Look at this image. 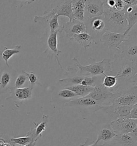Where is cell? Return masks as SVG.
Wrapping results in <instances>:
<instances>
[{
  "instance_id": "cell-1",
  "label": "cell",
  "mask_w": 137,
  "mask_h": 146,
  "mask_svg": "<svg viewBox=\"0 0 137 146\" xmlns=\"http://www.w3.org/2000/svg\"><path fill=\"white\" fill-rule=\"evenodd\" d=\"M111 74L116 71L117 84L112 93H118L132 87L134 79L137 73V63L125 59L120 54H115L114 60H111Z\"/></svg>"
},
{
  "instance_id": "cell-2",
  "label": "cell",
  "mask_w": 137,
  "mask_h": 146,
  "mask_svg": "<svg viewBox=\"0 0 137 146\" xmlns=\"http://www.w3.org/2000/svg\"><path fill=\"white\" fill-rule=\"evenodd\" d=\"M103 15L105 18L107 31L124 33L128 30V23L125 10L118 11L104 5Z\"/></svg>"
},
{
  "instance_id": "cell-3",
  "label": "cell",
  "mask_w": 137,
  "mask_h": 146,
  "mask_svg": "<svg viewBox=\"0 0 137 146\" xmlns=\"http://www.w3.org/2000/svg\"><path fill=\"white\" fill-rule=\"evenodd\" d=\"M72 60L76 65V74L84 76H97L103 75L104 73L111 72V60L104 58L100 62H94L88 65H82L76 57H73Z\"/></svg>"
},
{
  "instance_id": "cell-4",
  "label": "cell",
  "mask_w": 137,
  "mask_h": 146,
  "mask_svg": "<svg viewBox=\"0 0 137 146\" xmlns=\"http://www.w3.org/2000/svg\"><path fill=\"white\" fill-rule=\"evenodd\" d=\"M86 32L92 37L94 44L98 45L102 35L107 31L106 23L104 16L92 18H85Z\"/></svg>"
},
{
  "instance_id": "cell-5",
  "label": "cell",
  "mask_w": 137,
  "mask_h": 146,
  "mask_svg": "<svg viewBox=\"0 0 137 146\" xmlns=\"http://www.w3.org/2000/svg\"><path fill=\"white\" fill-rule=\"evenodd\" d=\"M87 96L95 100L100 106L102 107L112 104L116 94L100 84L95 86L93 91Z\"/></svg>"
},
{
  "instance_id": "cell-6",
  "label": "cell",
  "mask_w": 137,
  "mask_h": 146,
  "mask_svg": "<svg viewBox=\"0 0 137 146\" xmlns=\"http://www.w3.org/2000/svg\"><path fill=\"white\" fill-rule=\"evenodd\" d=\"M120 50L122 57L137 63V35H126V39L120 46Z\"/></svg>"
},
{
  "instance_id": "cell-7",
  "label": "cell",
  "mask_w": 137,
  "mask_h": 146,
  "mask_svg": "<svg viewBox=\"0 0 137 146\" xmlns=\"http://www.w3.org/2000/svg\"><path fill=\"white\" fill-rule=\"evenodd\" d=\"M112 129L117 135L131 133L137 124V119L130 118L127 117H120L110 123Z\"/></svg>"
},
{
  "instance_id": "cell-8",
  "label": "cell",
  "mask_w": 137,
  "mask_h": 146,
  "mask_svg": "<svg viewBox=\"0 0 137 146\" xmlns=\"http://www.w3.org/2000/svg\"><path fill=\"white\" fill-rule=\"evenodd\" d=\"M126 39V35L122 33L106 31L101 36L100 42L104 44L111 50H120V46Z\"/></svg>"
},
{
  "instance_id": "cell-9",
  "label": "cell",
  "mask_w": 137,
  "mask_h": 146,
  "mask_svg": "<svg viewBox=\"0 0 137 146\" xmlns=\"http://www.w3.org/2000/svg\"><path fill=\"white\" fill-rule=\"evenodd\" d=\"M116 94L114 104L118 106H132L137 103V87L134 86Z\"/></svg>"
},
{
  "instance_id": "cell-10",
  "label": "cell",
  "mask_w": 137,
  "mask_h": 146,
  "mask_svg": "<svg viewBox=\"0 0 137 146\" xmlns=\"http://www.w3.org/2000/svg\"><path fill=\"white\" fill-rule=\"evenodd\" d=\"M132 106H118L112 103L110 105L101 107L100 110L106 112L112 121L120 117L128 116Z\"/></svg>"
},
{
  "instance_id": "cell-11",
  "label": "cell",
  "mask_w": 137,
  "mask_h": 146,
  "mask_svg": "<svg viewBox=\"0 0 137 146\" xmlns=\"http://www.w3.org/2000/svg\"><path fill=\"white\" fill-rule=\"evenodd\" d=\"M104 10L103 0H86L85 17L92 18L102 16Z\"/></svg>"
},
{
  "instance_id": "cell-12",
  "label": "cell",
  "mask_w": 137,
  "mask_h": 146,
  "mask_svg": "<svg viewBox=\"0 0 137 146\" xmlns=\"http://www.w3.org/2000/svg\"><path fill=\"white\" fill-rule=\"evenodd\" d=\"M65 106L68 107H79L92 108L94 112L100 110L101 106H100L97 102L88 96L84 97H79L76 99L70 100L65 103Z\"/></svg>"
},
{
  "instance_id": "cell-13",
  "label": "cell",
  "mask_w": 137,
  "mask_h": 146,
  "mask_svg": "<svg viewBox=\"0 0 137 146\" xmlns=\"http://www.w3.org/2000/svg\"><path fill=\"white\" fill-rule=\"evenodd\" d=\"M33 89L30 86L21 88H15L13 87L9 90L10 95L8 98H7V100L13 99L17 103H21L23 101H27L32 98Z\"/></svg>"
},
{
  "instance_id": "cell-14",
  "label": "cell",
  "mask_w": 137,
  "mask_h": 146,
  "mask_svg": "<svg viewBox=\"0 0 137 146\" xmlns=\"http://www.w3.org/2000/svg\"><path fill=\"white\" fill-rule=\"evenodd\" d=\"M62 29L66 36L70 39L73 35L85 32V24L84 22L73 19L64 24L62 25Z\"/></svg>"
},
{
  "instance_id": "cell-15",
  "label": "cell",
  "mask_w": 137,
  "mask_h": 146,
  "mask_svg": "<svg viewBox=\"0 0 137 146\" xmlns=\"http://www.w3.org/2000/svg\"><path fill=\"white\" fill-rule=\"evenodd\" d=\"M59 33H60L59 31H56L55 32L50 33L47 39V49L43 52H45L47 51L51 52L52 54L55 58L56 60L59 65L60 69H61L62 71H63L64 69L61 64L59 58V55L61 53H62V51L58 49L57 35Z\"/></svg>"
},
{
  "instance_id": "cell-16",
  "label": "cell",
  "mask_w": 137,
  "mask_h": 146,
  "mask_svg": "<svg viewBox=\"0 0 137 146\" xmlns=\"http://www.w3.org/2000/svg\"><path fill=\"white\" fill-rule=\"evenodd\" d=\"M52 10L59 17L63 16L68 18L69 21L74 19L71 7V0H59L58 5Z\"/></svg>"
},
{
  "instance_id": "cell-17",
  "label": "cell",
  "mask_w": 137,
  "mask_h": 146,
  "mask_svg": "<svg viewBox=\"0 0 137 146\" xmlns=\"http://www.w3.org/2000/svg\"><path fill=\"white\" fill-rule=\"evenodd\" d=\"M86 0H71V7L74 19L84 22Z\"/></svg>"
},
{
  "instance_id": "cell-18",
  "label": "cell",
  "mask_w": 137,
  "mask_h": 146,
  "mask_svg": "<svg viewBox=\"0 0 137 146\" xmlns=\"http://www.w3.org/2000/svg\"><path fill=\"white\" fill-rule=\"evenodd\" d=\"M116 137L117 134L112 129L110 124H108L98 130L96 142L98 143L100 141H103L104 142H110Z\"/></svg>"
},
{
  "instance_id": "cell-19",
  "label": "cell",
  "mask_w": 137,
  "mask_h": 146,
  "mask_svg": "<svg viewBox=\"0 0 137 146\" xmlns=\"http://www.w3.org/2000/svg\"><path fill=\"white\" fill-rule=\"evenodd\" d=\"M48 121L49 116L46 115H43L42 117V120L39 124L33 122V124L35 125V127L32 128L30 131L35 141H37L38 139L42 137L43 132H45L47 129Z\"/></svg>"
},
{
  "instance_id": "cell-20",
  "label": "cell",
  "mask_w": 137,
  "mask_h": 146,
  "mask_svg": "<svg viewBox=\"0 0 137 146\" xmlns=\"http://www.w3.org/2000/svg\"><path fill=\"white\" fill-rule=\"evenodd\" d=\"M126 18L128 23V29L124 33L125 35H128L129 31L137 22V5H127L125 9Z\"/></svg>"
},
{
  "instance_id": "cell-21",
  "label": "cell",
  "mask_w": 137,
  "mask_h": 146,
  "mask_svg": "<svg viewBox=\"0 0 137 146\" xmlns=\"http://www.w3.org/2000/svg\"><path fill=\"white\" fill-rule=\"evenodd\" d=\"M69 39L70 41L76 42L85 49L90 47L92 43H94V40L92 37L86 32L78 35H73Z\"/></svg>"
},
{
  "instance_id": "cell-22",
  "label": "cell",
  "mask_w": 137,
  "mask_h": 146,
  "mask_svg": "<svg viewBox=\"0 0 137 146\" xmlns=\"http://www.w3.org/2000/svg\"><path fill=\"white\" fill-rule=\"evenodd\" d=\"M85 76H80L76 74V70L75 72V75L72 76L68 77L64 79H60L59 81V83L61 86L63 87H67L68 86H73L75 85L81 84V82L84 79Z\"/></svg>"
},
{
  "instance_id": "cell-23",
  "label": "cell",
  "mask_w": 137,
  "mask_h": 146,
  "mask_svg": "<svg viewBox=\"0 0 137 146\" xmlns=\"http://www.w3.org/2000/svg\"><path fill=\"white\" fill-rule=\"evenodd\" d=\"M63 88H66L70 90H72L77 94L78 98H79L88 95L94 90V87L90 86H84L81 84H79Z\"/></svg>"
},
{
  "instance_id": "cell-24",
  "label": "cell",
  "mask_w": 137,
  "mask_h": 146,
  "mask_svg": "<svg viewBox=\"0 0 137 146\" xmlns=\"http://www.w3.org/2000/svg\"><path fill=\"white\" fill-rule=\"evenodd\" d=\"M21 45L19 44L13 48H8L6 47L3 48V49L1 54L2 59L5 61L7 66L10 68L8 64V61L12 56L15 54H18L20 52V49L21 48Z\"/></svg>"
},
{
  "instance_id": "cell-25",
  "label": "cell",
  "mask_w": 137,
  "mask_h": 146,
  "mask_svg": "<svg viewBox=\"0 0 137 146\" xmlns=\"http://www.w3.org/2000/svg\"><path fill=\"white\" fill-rule=\"evenodd\" d=\"M114 141L122 146H137V141L129 133L117 135Z\"/></svg>"
},
{
  "instance_id": "cell-26",
  "label": "cell",
  "mask_w": 137,
  "mask_h": 146,
  "mask_svg": "<svg viewBox=\"0 0 137 146\" xmlns=\"http://www.w3.org/2000/svg\"><path fill=\"white\" fill-rule=\"evenodd\" d=\"M13 77L11 74L8 71H3L0 76V88L2 91L10 90L11 87Z\"/></svg>"
},
{
  "instance_id": "cell-27",
  "label": "cell",
  "mask_w": 137,
  "mask_h": 146,
  "mask_svg": "<svg viewBox=\"0 0 137 146\" xmlns=\"http://www.w3.org/2000/svg\"><path fill=\"white\" fill-rule=\"evenodd\" d=\"M32 141L34 140L30 131L26 134V136L22 137H11L9 140V142H10V143L13 146H16V145L24 146Z\"/></svg>"
},
{
  "instance_id": "cell-28",
  "label": "cell",
  "mask_w": 137,
  "mask_h": 146,
  "mask_svg": "<svg viewBox=\"0 0 137 146\" xmlns=\"http://www.w3.org/2000/svg\"><path fill=\"white\" fill-rule=\"evenodd\" d=\"M103 76H104V78L103 79L102 85L109 89L112 92L117 84V76L116 75H108L106 73H104Z\"/></svg>"
},
{
  "instance_id": "cell-29",
  "label": "cell",
  "mask_w": 137,
  "mask_h": 146,
  "mask_svg": "<svg viewBox=\"0 0 137 146\" xmlns=\"http://www.w3.org/2000/svg\"><path fill=\"white\" fill-rule=\"evenodd\" d=\"M57 96L60 99L63 100H68V101L78 98L75 93L66 88H63L62 90H59L57 93Z\"/></svg>"
},
{
  "instance_id": "cell-30",
  "label": "cell",
  "mask_w": 137,
  "mask_h": 146,
  "mask_svg": "<svg viewBox=\"0 0 137 146\" xmlns=\"http://www.w3.org/2000/svg\"><path fill=\"white\" fill-rule=\"evenodd\" d=\"M23 72L25 73L26 76H27L28 81H29V86L31 87L34 88V86L35 85L41 86V84L39 82L38 78L33 72H27L24 71H23Z\"/></svg>"
},
{
  "instance_id": "cell-31",
  "label": "cell",
  "mask_w": 137,
  "mask_h": 146,
  "mask_svg": "<svg viewBox=\"0 0 137 146\" xmlns=\"http://www.w3.org/2000/svg\"><path fill=\"white\" fill-rule=\"evenodd\" d=\"M27 77L25 74L23 72V73L19 74L15 80V83L13 87L15 88H21L24 87L26 82L27 80Z\"/></svg>"
},
{
  "instance_id": "cell-32",
  "label": "cell",
  "mask_w": 137,
  "mask_h": 146,
  "mask_svg": "<svg viewBox=\"0 0 137 146\" xmlns=\"http://www.w3.org/2000/svg\"><path fill=\"white\" fill-rule=\"evenodd\" d=\"M126 5L123 0H115V3L113 9L118 11H124Z\"/></svg>"
},
{
  "instance_id": "cell-33",
  "label": "cell",
  "mask_w": 137,
  "mask_h": 146,
  "mask_svg": "<svg viewBox=\"0 0 137 146\" xmlns=\"http://www.w3.org/2000/svg\"><path fill=\"white\" fill-rule=\"evenodd\" d=\"M127 117L131 119H137V103L133 104Z\"/></svg>"
},
{
  "instance_id": "cell-34",
  "label": "cell",
  "mask_w": 137,
  "mask_h": 146,
  "mask_svg": "<svg viewBox=\"0 0 137 146\" xmlns=\"http://www.w3.org/2000/svg\"><path fill=\"white\" fill-rule=\"evenodd\" d=\"M98 143L96 141H92L90 138H87L85 141L82 144H81L78 146H98Z\"/></svg>"
},
{
  "instance_id": "cell-35",
  "label": "cell",
  "mask_w": 137,
  "mask_h": 146,
  "mask_svg": "<svg viewBox=\"0 0 137 146\" xmlns=\"http://www.w3.org/2000/svg\"><path fill=\"white\" fill-rule=\"evenodd\" d=\"M37 0H18V2H19V3L21 4V7L23 6V5H30L33 2H34L35 1H36Z\"/></svg>"
},
{
  "instance_id": "cell-36",
  "label": "cell",
  "mask_w": 137,
  "mask_h": 146,
  "mask_svg": "<svg viewBox=\"0 0 137 146\" xmlns=\"http://www.w3.org/2000/svg\"><path fill=\"white\" fill-rule=\"evenodd\" d=\"M128 36H136L137 35V27H132L131 30L129 31L128 34L126 35Z\"/></svg>"
},
{
  "instance_id": "cell-37",
  "label": "cell",
  "mask_w": 137,
  "mask_h": 146,
  "mask_svg": "<svg viewBox=\"0 0 137 146\" xmlns=\"http://www.w3.org/2000/svg\"><path fill=\"white\" fill-rule=\"evenodd\" d=\"M127 5H137V0H123Z\"/></svg>"
},
{
  "instance_id": "cell-38",
  "label": "cell",
  "mask_w": 137,
  "mask_h": 146,
  "mask_svg": "<svg viewBox=\"0 0 137 146\" xmlns=\"http://www.w3.org/2000/svg\"><path fill=\"white\" fill-rule=\"evenodd\" d=\"M129 134L137 141V124L136 127L133 129L131 133Z\"/></svg>"
},
{
  "instance_id": "cell-39",
  "label": "cell",
  "mask_w": 137,
  "mask_h": 146,
  "mask_svg": "<svg viewBox=\"0 0 137 146\" xmlns=\"http://www.w3.org/2000/svg\"><path fill=\"white\" fill-rule=\"evenodd\" d=\"M36 145V141H32L30 142V143L26 144L25 145L23 146H35Z\"/></svg>"
},
{
  "instance_id": "cell-40",
  "label": "cell",
  "mask_w": 137,
  "mask_h": 146,
  "mask_svg": "<svg viewBox=\"0 0 137 146\" xmlns=\"http://www.w3.org/2000/svg\"><path fill=\"white\" fill-rule=\"evenodd\" d=\"M134 85L137 87V73L136 74V76L134 77Z\"/></svg>"
},
{
  "instance_id": "cell-41",
  "label": "cell",
  "mask_w": 137,
  "mask_h": 146,
  "mask_svg": "<svg viewBox=\"0 0 137 146\" xmlns=\"http://www.w3.org/2000/svg\"><path fill=\"white\" fill-rule=\"evenodd\" d=\"M98 146H111L109 144V142H104V143L102 145H99Z\"/></svg>"
}]
</instances>
